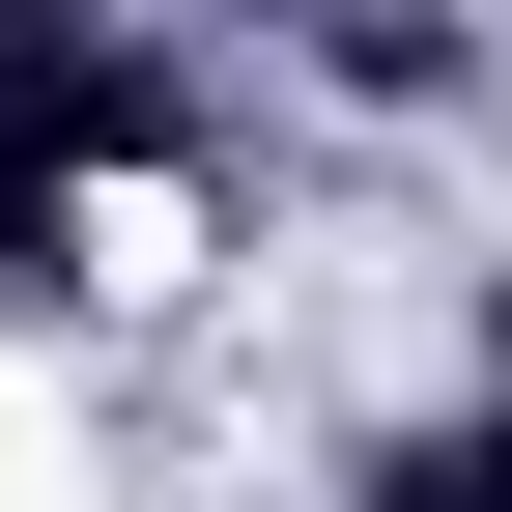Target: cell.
<instances>
[{
    "label": "cell",
    "mask_w": 512,
    "mask_h": 512,
    "mask_svg": "<svg viewBox=\"0 0 512 512\" xmlns=\"http://www.w3.org/2000/svg\"><path fill=\"white\" fill-rule=\"evenodd\" d=\"M370 512H512V427H399V456H370Z\"/></svg>",
    "instance_id": "7a4b0ae2"
},
{
    "label": "cell",
    "mask_w": 512,
    "mask_h": 512,
    "mask_svg": "<svg viewBox=\"0 0 512 512\" xmlns=\"http://www.w3.org/2000/svg\"><path fill=\"white\" fill-rule=\"evenodd\" d=\"M114 143H171V86H143V57H86V29H0V171H114Z\"/></svg>",
    "instance_id": "6da1fadb"
}]
</instances>
